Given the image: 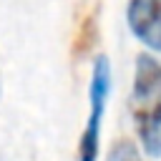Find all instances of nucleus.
<instances>
[{
  "label": "nucleus",
  "mask_w": 161,
  "mask_h": 161,
  "mask_svg": "<svg viewBox=\"0 0 161 161\" xmlns=\"http://www.w3.org/2000/svg\"><path fill=\"white\" fill-rule=\"evenodd\" d=\"M126 25L148 50L161 53V0H128Z\"/></svg>",
  "instance_id": "3"
},
{
  "label": "nucleus",
  "mask_w": 161,
  "mask_h": 161,
  "mask_svg": "<svg viewBox=\"0 0 161 161\" xmlns=\"http://www.w3.org/2000/svg\"><path fill=\"white\" fill-rule=\"evenodd\" d=\"M0 93H3V80H0Z\"/></svg>",
  "instance_id": "5"
},
{
  "label": "nucleus",
  "mask_w": 161,
  "mask_h": 161,
  "mask_svg": "<svg viewBox=\"0 0 161 161\" xmlns=\"http://www.w3.org/2000/svg\"><path fill=\"white\" fill-rule=\"evenodd\" d=\"M106 161H143V158H141L138 148H136L131 141L121 138V141H116V143L111 146V151H108Z\"/></svg>",
  "instance_id": "4"
},
{
  "label": "nucleus",
  "mask_w": 161,
  "mask_h": 161,
  "mask_svg": "<svg viewBox=\"0 0 161 161\" xmlns=\"http://www.w3.org/2000/svg\"><path fill=\"white\" fill-rule=\"evenodd\" d=\"M131 118L148 156L161 158V60L138 53L131 86Z\"/></svg>",
  "instance_id": "1"
},
{
  "label": "nucleus",
  "mask_w": 161,
  "mask_h": 161,
  "mask_svg": "<svg viewBox=\"0 0 161 161\" xmlns=\"http://www.w3.org/2000/svg\"><path fill=\"white\" fill-rule=\"evenodd\" d=\"M111 96V60L108 55H96L93 68H91V86H88V121L78 141V158L80 161H96L98 148H101V126H103V113L106 103Z\"/></svg>",
  "instance_id": "2"
}]
</instances>
